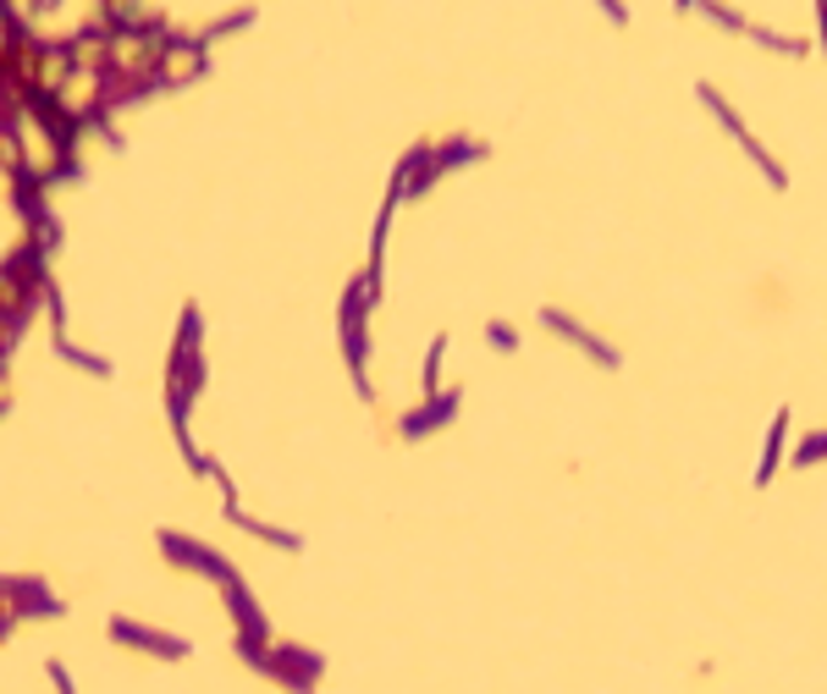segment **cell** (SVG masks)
Masks as SVG:
<instances>
[{"label":"cell","mask_w":827,"mask_h":694,"mask_svg":"<svg viewBox=\"0 0 827 694\" xmlns=\"http://www.w3.org/2000/svg\"><path fill=\"white\" fill-rule=\"evenodd\" d=\"M784 435H789V409H778L773 430H767V452H762V469H756V485H773L778 463H784Z\"/></svg>","instance_id":"cell-3"},{"label":"cell","mask_w":827,"mask_h":694,"mask_svg":"<svg viewBox=\"0 0 827 694\" xmlns=\"http://www.w3.org/2000/svg\"><path fill=\"white\" fill-rule=\"evenodd\" d=\"M700 100H706V105H712V111L723 117V128H728V133L739 139V149H745V154H750V160H756V165L767 171V182H773V188H784V182H789V177H784V165H778V160H773V154H767L762 143H756L750 133H745V122L734 117V105H728V100H723V94H717L712 83H700Z\"/></svg>","instance_id":"cell-1"},{"label":"cell","mask_w":827,"mask_h":694,"mask_svg":"<svg viewBox=\"0 0 827 694\" xmlns=\"http://www.w3.org/2000/svg\"><path fill=\"white\" fill-rule=\"evenodd\" d=\"M811 463H827V430H811V435L795 446V469H811Z\"/></svg>","instance_id":"cell-5"},{"label":"cell","mask_w":827,"mask_h":694,"mask_svg":"<svg viewBox=\"0 0 827 694\" xmlns=\"http://www.w3.org/2000/svg\"><path fill=\"white\" fill-rule=\"evenodd\" d=\"M541 320H546V325H552V331H563V336H568V342H579V348H585V353H591V359H596V364H607V370H613V364H618V353H613V348H607V342H596V336H591V331H579V325H574V320H568V314H557V309H546V314H541Z\"/></svg>","instance_id":"cell-2"},{"label":"cell","mask_w":827,"mask_h":694,"mask_svg":"<svg viewBox=\"0 0 827 694\" xmlns=\"http://www.w3.org/2000/svg\"><path fill=\"white\" fill-rule=\"evenodd\" d=\"M458 409V392H447V398H431L425 403V414H409L403 419V435H425V430H436V424H447Z\"/></svg>","instance_id":"cell-4"}]
</instances>
